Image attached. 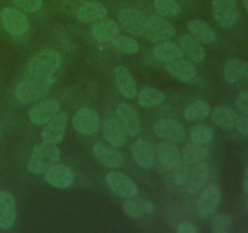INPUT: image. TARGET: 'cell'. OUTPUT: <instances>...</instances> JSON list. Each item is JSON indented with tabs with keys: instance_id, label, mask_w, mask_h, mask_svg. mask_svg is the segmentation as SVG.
Instances as JSON below:
<instances>
[{
	"instance_id": "cell-11",
	"label": "cell",
	"mask_w": 248,
	"mask_h": 233,
	"mask_svg": "<svg viewBox=\"0 0 248 233\" xmlns=\"http://www.w3.org/2000/svg\"><path fill=\"white\" fill-rule=\"evenodd\" d=\"M119 22L121 27L133 36H140L144 34L145 17L140 10L132 7L123 9L119 12Z\"/></svg>"
},
{
	"instance_id": "cell-12",
	"label": "cell",
	"mask_w": 248,
	"mask_h": 233,
	"mask_svg": "<svg viewBox=\"0 0 248 233\" xmlns=\"http://www.w3.org/2000/svg\"><path fill=\"white\" fill-rule=\"evenodd\" d=\"M60 102L52 99L44 100L31 107L29 111V119L31 120V123L36 124V125H44L52 118H55L60 113Z\"/></svg>"
},
{
	"instance_id": "cell-29",
	"label": "cell",
	"mask_w": 248,
	"mask_h": 233,
	"mask_svg": "<svg viewBox=\"0 0 248 233\" xmlns=\"http://www.w3.org/2000/svg\"><path fill=\"white\" fill-rule=\"evenodd\" d=\"M188 29L190 35L194 36L198 41L205 44H211L216 40V33L207 22L202 19H191L188 23Z\"/></svg>"
},
{
	"instance_id": "cell-41",
	"label": "cell",
	"mask_w": 248,
	"mask_h": 233,
	"mask_svg": "<svg viewBox=\"0 0 248 233\" xmlns=\"http://www.w3.org/2000/svg\"><path fill=\"white\" fill-rule=\"evenodd\" d=\"M234 128H236V130L239 131L241 135L248 136V116L247 114H242V116H236Z\"/></svg>"
},
{
	"instance_id": "cell-5",
	"label": "cell",
	"mask_w": 248,
	"mask_h": 233,
	"mask_svg": "<svg viewBox=\"0 0 248 233\" xmlns=\"http://www.w3.org/2000/svg\"><path fill=\"white\" fill-rule=\"evenodd\" d=\"M107 186L114 194L121 198H133L138 194L140 188L131 177L120 171H110L106 176Z\"/></svg>"
},
{
	"instance_id": "cell-22",
	"label": "cell",
	"mask_w": 248,
	"mask_h": 233,
	"mask_svg": "<svg viewBox=\"0 0 248 233\" xmlns=\"http://www.w3.org/2000/svg\"><path fill=\"white\" fill-rule=\"evenodd\" d=\"M210 170L205 162H200L194 164V166L189 170L188 179H186V186L189 193H196L201 189V187L207 182Z\"/></svg>"
},
{
	"instance_id": "cell-18",
	"label": "cell",
	"mask_w": 248,
	"mask_h": 233,
	"mask_svg": "<svg viewBox=\"0 0 248 233\" xmlns=\"http://www.w3.org/2000/svg\"><path fill=\"white\" fill-rule=\"evenodd\" d=\"M131 152H132L133 159L143 169H150L154 165L155 154L154 148L152 143L147 140L138 138L131 146Z\"/></svg>"
},
{
	"instance_id": "cell-1",
	"label": "cell",
	"mask_w": 248,
	"mask_h": 233,
	"mask_svg": "<svg viewBox=\"0 0 248 233\" xmlns=\"http://www.w3.org/2000/svg\"><path fill=\"white\" fill-rule=\"evenodd\" d=\"M56 82V78H40L29 75L17 85L15 90V97L21 103H29L43 99L50 92V87Z\"/></svg>"
},
{
	"instance_id": "cell-38",
	"label": "cell",
	"mask_w": 248,
	"mask_h": 233,
	"mask_svg": "<svg viewBox=\"0 0 248 233\" xmlns=\"http://www.w3.org/2000/svg\"><path fill=\"white\" fill-rule=\"evenodd\" d=\"M232 227V218L229 214H216L211 222V231L213 233H228Z\"/></svg>"
},
{
	"instance_id": "cell-25",
	"label": "cell",
	"mask_w": 248,
	"mask_h": 233,
	"mask_svg": "<svg viewBox=\"0 0 248 233\" xmlns=\"http://www.w3.org/2000/svg\"><path fill=\"white\" fill-rule=\"evenodd\" d=\"M123 210L130 217L140 218L142 216L154 213L155 205L152 200L137 199L133 197V198H127V200L123 204Z\"/></svg>"
},
{
	"instance_id": "cell-8",
	"label": "cell",
	"mask_w": 248,
	"mask_h": 233,
	"mask_svg": "<svg viewBox=\"0 0 248 233\" xmlns=\"http://www.w3.org/2000/svg\"><path fill=\"white\" fill-rule=\"evenodd\" d=\"M1 22L5 31L14 36H19L29 28V21L26 15L15 7H5L1 11Z\"/></svg>"
},
{
	"instance_id": "cell-42",
	"label": "cell",
	"mask_w": 248,
	"mask_h": 233,
	"mask_svg": "<svg viewBox=\"0 0 248 233\" xmlns=\"http://www.w3.org/2000/svg\"><path fill=\"white\" fill-rule=\"evenodd\" d=\"M236 107L240 112L248 116V91H241L237 96Z\"/></svg>"
},
{
	"instance_id": "cell-40",
	"label": "cell",
	"mask_w": 248,
	"mask_h": 233,
	"mask_svg": "<svg viewBox=\"0 0 248 233\" xmlns=\"http://www.w3.org/2000/svg\"><path fill=\"white\" fill-rule=\"evenodd\" d=\"M14 4L26 12H36L43 7V0H14Z\"/></svg>"
},
{
	"instance_id": "cell-2",
	"label": "cell",
	"mask_w": 248,
	"mask_h": 233,
	"mask_svg": "<svg viewBox=\"0 0 248 233\" xmlns=\"http://www.w3.org/2000/svg\"><path fill=\"white\" fill-rule=\"evenodd\" d=\"M61 65H62V57L58 51H56L55 49H44L31 57L27 70L29 75L52 78L60 69Z\"/></svg>"
},
{
	"instance_id": "cell-32",
	"label": "cell",
	"mask_w": 248,
	"mask_h": 233,
	"mask_svg": "<svg viewBox=\"0 0 248 233\" xmlns=\"http://www.w3.org/2000/svg\"><path fill=\"white\" fill-rule=\"evenodd\" d=\"M210 154V148L201 143L190 142L186 146L182 153V160L188 165H194L196 163L203 162Z\"/></svg>"
},
{
	"instance_id": "cell-13",
	"label": "cell",
	"mask_w": 248,
	"mask_h": 233,
	"mask_svg": "<svg viewBox=\"0 0 248 233\" xmlns=\"http://www.w3.org/2000/svg\"><path fill=\"white\" fill-rule=\"evenodd\" d=\"M116 114L120 124L128 136H138L142 131V123L137 111L130 103H120L116 108Z\"/></svg>"
},
{
	"instance_id": "cell-19",
	"label": "cell",
	"mask_w": 248,
	"mask_h": 233,
	"mask_svg": "<svg viewBox=\"0 0 248 233\" xmlns=\"http://www.w3.org/2000/svg\"><path fill=\"white\" fill-rule=\"evenodd\" d=\"M93 157L101 163L102 165L108 167H120L124 165V155L114 147L103 145V143H96L92 148Z\"/></svg>"
},
{
	"instance_id": "cell-14",
	"label": "cell",
	"mask_w": 248,
	"mask_h": 233,
	"mask_svg": "<svg viewBox=\"0 0 248 233\" xmlns=\"http://www.w3.org/2000/svg\"><path fill=\"white\" fill-rule=\"evenodd\" d=\"M220 198H222V193H220L219 187L216 186V184L206 187L198 200V211L200 216H202V217L212 216L219 206Z\"/></svg>"
},
{
	"instance_id": "cell-20",
	"label": "cell",
	"mask_w": 248,
	"mask_h": 233,
	"mask_svg": "<svg viewBox=\"0 0 248 233\" xmlns=\"http://www.w3.org/2000/svg\"><path fill=\"white\" fill-rule=\"evenodd\" d=\"M115 84L119 92L126 99H133L137 95V84L130 70L124 66H116L114 69Z\"/></svg>"
},
{
	"instance_id": "cell-15",
	"label": "cell",
	"mask_w": 248,
	"mask_h": 233,
	"mask_svg": "<svg viewBox=\"0 0 248 233\" xmlns=\"http://www.w3.org/2000/svg\"><path fill=\"white\" fill-rule=\"evenodd\" d=\"M74 172L64 164H53L45 171V180L47 183L56 188H68L74 182Z\"/></svg>"
},
{
	"instance_id": "cell-37",
	"label": "cell",
	"mask_w": 248,
	"mask_h": 233,
	"mask_svg": "<svg viewBox=\"0 0 248 233\" xmlns=\"http://www.w3.org/2000/svg\"><path fill=\"white\" fill-rule=\"evenodd\" d=\"M111 44L118 50L123 51L125 53H130V55L138 52V50H140V44L136 39L126 35H120V34L111 40Z\"/></svg>"
},
{
	"instance_id": "cell-43",
	"label": "cell",
	"mask_w": 248,
	"mask_h": 233,
	"mask_svg": "<svg viewBox=\"0 0 248 233\" xmlns=\"http://www.w3.org/2000/svg\"><path fill=\"white\" fill-rule=\"evenodd\" d=\"M198 227L189 221H182L177 227L178 233H198Z\"/></svg>"
},
{
	"instance_id": "cell-30",
	"label": "cell",
	"mask_w": 248,
	"mask_h": 233,
	"mask_svg": "<svg viewBox=\"0 0 248 233\" xmlns=\"http://www.w3.org/2000/svg\"><path fill=\"white\" fill-rule=\"evenodd\" d=\"M211 120L223 130H232L235 125L237 114L234 109L227 106H218L211 111Z\"/></svg>"
},
{
	"instance_id": "cell-17",
	"label": "cell",
	"mask_w": 248,
	"mask_h": 233,
	"mask_svg": "<svg viewBox=\"0 0 248 233\" xmlns=\"http://www.w3.org/2000/svg\"><path fill=\"white\" fill-rule=\"evenodd\" d=\"M16 221V200L6 191H0V228L10 230Z\"/></svg>"
},
{
	"instance_id": "cell-6",
	"label": "cell",
	"mask_w": 248,
	"mask_h": 233,
	"mask_svg": "<svg viewBox=\"0 0 248 233\" xmlns=\"http://www.w3.org/2000/svg\"><path fill=\"white\" fill-rule=\"evenodd\" d=\"M212 12L216 23L222 28H232L239 18L236 0H212Z\"/></svg>"
},
{
	"instance_id": "cell-4",
	"label": "cell",
	"mask_w": 248,
	"mask_h": 233,
	"mask_svg": "<svg viewBox=\"0 0 248 233\" xmlns=\"http://www.w3.org/2000/svg\"><path fill=\"white\" fill-rule=\"evenodd\" d=\"M144 35L153 43L170 40L176 35V29L161 16H149L145 19Z\"/></svg>"
},
{
	"instance_id": "cell-24",
	"label": "cell",
	"mask_w": 248,
	"mask_h": 233,
	"mask_svg": "<svg viewBox=\"0 0 248 233\" xmlns=\"http://www.w3.org/2000/svg\"><path fill=\"white\" fill-rule=\"evenodd\" d=\"M108 10L99 1H86L80 6L78 18L84 23H94L99 19L106 18Z\"/></svg>"
},
{
	"instance_id": "cell-16",
	"label": "cell",
	"mask_w": 248,
	"mask_h": 233,
	"mask_svg": "<svg viewBox=\"0 0 248 233\" xmlns=\"http://www.w3.org/2000/svg\"><path fill=\"white\" fill-rule=\"evenodd\" d=\"M165 70L174 79L183 83H189L194 80L198 75L196 67L188 60L178 58V60L171 61L165 65Z\"/></svg>"
},
{
	"instance_id": "cell-7",
	"label": "cell",
	"mask_w": 248,
	"mask_h": 233,
	"mask_svg": "<svg viewBox=\"0 0 248 233\" xmlns=\"http://www.w3.org/2000/svg\"><path fill=\"white\" fill-rule=\"evenodd\" d=\"M99 116L97 112L92 108L82 107L78 109L73 116V128L80 135L90 136L97 133L99 128Z\"/></svg>"
},
{
	"instance_id": "cell-33",
	"label": "cell",
	"mask_w": 248,
	"mask_h": 233,
	"mask_svg": "<svg viewBox=\"0 0 248 233\" xmlns=\"http://www.w3.org/2000/svg\"><path fill=\"white\" fill-rule=\"evenodd\" d=\"M211 113V106L207 102L202 101V100H198V101L191 102L190 104L186 106L184 109V118L186 120H199V119H205L206 116H210Z\"/></svg>"
},
{
	"instance_id": "cell-35",
	"label": "cell",
	"mask_w": 248,
	"mask_h": 233,
	"mask_svg": "<svg viewBox=\"0 0 248 233\" xmlns=\"http://www.w3.org/2000/svg\"><path fill=\"white\" fill-rule=\"evenodd\" d=\"M215 136V131L211 126L207 125H195L189 131V137L191 142L201 143V145H207L211 142Z\"/></svg>"
},
{
	"instance_id": "cell-45",
	"label": "cell",
	"mask_w": 248,
	"mask_h": 233,
	"mask_svg": "<svg viewBox=\"0 0 248 233\" xmlns=\"http://www.w3.org/2000/svg\"><path fill=\"white\" fill-rule=\"evenodd\" d=\"M244 6H245V10H246L248 14V0H244Z\"/></svg>"
},
{
	"instance_id": "cell-27",
	"label": "cell",
	"mask_w": 248,
	"mask_h": 233,
	"mask_svg": "<svg viewBox=\"0 0 248 233\" xmlns=\"http://www.w3.org/2000/svg\"><path fill=\"white\" fill-rule=\"evenodd\" d=\"M92 35L98 41H111L120 34V27L111 19H99L92 26Z\"/></svg>"
},
{
	"instance_id": "cell-39",
	"label": "cell",
	"mask_w": 248,
	"mask_h": 233,
	"mask_svg": "<svg viewBox=\"0 0 248 233\" xmlns=\"http://www.w3.org/2000/svg\"><path fill=\"white\" fill-rule=\"evenodd\" d=\"M189 166L186 163H179L176 167L173 169V181L177 186H183L186 184V179H188L189 174Z\"/></svg>"
},
{
	"instance_id": "cell-10",
	"label": "cell",
	"mask_w": 248,
	"mask_h": 233,
	"mask_svg": "<svg viewBox=\"0 0 248 233\" xmlns=\"http://www.w3.org/2000/svg\"><path fill=\"white\" fill-rule=\"evenodd\" d=\"M68 116L65 112H61L55 118L51 119L46 126L41 131V140L45 143L50 145H57L63 140L65 135V128H67Z\"/></svg>"
},
{
	"instance_id": "cell-9",
	"label": "cell",
	"mask_w": 248,
	"mask_h": 233,
	"mask_svg": "<svg viewBox=\"0 0 248 233\" xmlns=\"http://www.w3.org/2000/svg\"><path fill=\"white\" fill-rule=\"evenodd\" d=\"M153 129L157 137L169 142L181 143L186 138V130L182 124L172 119H159L154 123Z\"/></svg>"
},
{
	"instance_id": "cell-3",
	"label": "cell",
	"mask_w": 248,
	"mask_h": 233,
	"mask_svg": "<svg viewBox=\"0 0 248 233\" xmlns=\"http://www.w3.org/2000/svg\"><path fill=\"white\" fill-rule=\"evenodd\" d=\"M61 150L56 145L41 143L33 148L28 162V170L31 174H45L48 167L60 162Z\"/></svg>"
},
{
	"instance_id": "cell-28",
	"label": "cell",
	"mask_w": 248,
	"mask_h": 233,
	"mask_svg": "<svg viewBox=\"0 0 248 233\" xmlns=\"http://www.w3.org/2000/svg\"><path fill=\"white\" fill-rule=\"evenodd\" d=\"M224 79L232 84L248 80V62L240 58L228 61L224 67Z\"/></svg>"
},
{
	"instance_id": "cell-34",
	"label": "cell",
	"mask_w": 248,
	"mask_h": 233,
	"mask_svg": "<svg viewBox=\"0 0 248 233\" xmlns=\"http://www.w3.org/2000/svg\"><path fill=\"white\" fill-rule=\"evenodd\" d=\"M166 96L162 91L155 89V87L147 86L140 90L138 94V103L142 107H154L162 103Z\"/></svg>"
},
{
	"instance_id": "cell-23",
	"label": "cell",
	"mask_w": 248,
	"mask_h": 233,
	"mask_svg": "<svg viewBox=\"0 0 248 233\" xmlns=\"http://www.w3.org/2000/svg\"><path fill=\"white\" fill-rule=\"evenodd\" d=\"M103 133L106 140L114 147H123L127 141V133L115 118H109L103 124Z\"/></svg>"
},
{
	"instance_id": "cell-44",
	"label": "cell",
	"mask_w": 248,
	"mask_h": 233,
	"mask_svg": "<svg viewBox=\"0 0 248 233\" xmlns=\"http://www.w3.org/2000/svg\"><path fill=\"white\" fill-rule=\"evenodd\" d=\"M242 189H244V193L248 197V165L246 166L244 174V182H242Z\"/></svg>"
},
{
	"instance_id": "cell-26",
	"label": "cell",
	"mask_w": 248,
	"mask_h": 233,
	"mask_svg": "<svg viewBox=\"0 0 248 233\" xmlns=\"http://www.w3.org/2000/svg\"><path fill=\"white\" fill-rule=\"evenodd\" d=\"M155 58H156L159 62H171V61L178 60V58H183V50H182L181 46L177 45L176 43L170 40L160 41L156 46L153 50Z\"/></svg>"
},
{
	"instance_id": "cell-21",
	"label": "cell",
	"mask_w": 248,
	"mask_h": 233,
	"mask_svg": "<svg viewBox=\"0 0 248 233\" xmlns=\"http://www.w3.org/2000/svg\"><path fill=\"white\" fill-rule=\"evenodd\" d=\"M157 155L162 166L166 170H173L182 162V153L176 143L164 141L157 145Z\"/></svg>"
},
{
	"instance_id": "cell-36",
	"label": "cell",
	"mask_w": 248,
	"mask_h": 233,
	"mask_svg": "<svg viewBox=\"0 0 248 233\" xmlns=\"http://www.w3.org/2000/svg\"><path fill=\"white\" fill-rule=\"evenodd\" d=\"M154 9L161 17H176L181 11V6L176 0H155Z\"/></svg>"
},
{
	"instance_id": "cell-31",
	"label": "cell",
	"mask_w": 248,
	"mask_h": 233,
	"mask_svg": "<svg viewBox=\"0 0 248 233\" xmlns=\"http://www.w3.org/2000/svg\"><path fill=\"white\" fill-rule=\"evenodd\" d=\"M181 48L183 52H186L191 58V61L195 63H201L206 57V51L200 44V41L196 40L194 36L189 34H184L181 38Z\"/></svg>"
},
{
	"instance_id": "cell-46",
	"label": "cell",
	"mask_w": 248,
	"mask_h": 233,
	"mask_svg": "<svg viewBox=\"0 0 248 233\" xmlns=\"http://www.w3.org/2000/svg\"><path fill=\"white\" fill-rule=\"evenodd\" d=\"M246 205H247V208H248V199H247V201H246Z\"/></svg>"
}]
</instances>
